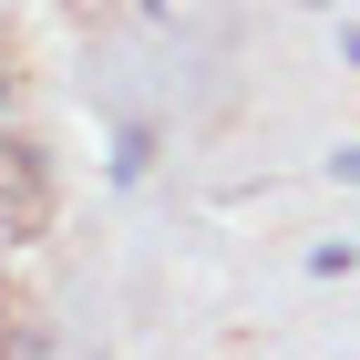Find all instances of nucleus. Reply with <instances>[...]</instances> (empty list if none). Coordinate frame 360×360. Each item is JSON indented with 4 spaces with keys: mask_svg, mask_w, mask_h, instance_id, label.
Masks as SVG:
<instances>
[{
    "mask_svg": "<svg viewBox=\"0 0 360 360\" xmlns=\"http://www.w3.org/2000/svg\"><path fill=\"white\" fill-rule=\"evenodd\" d=\"M52 226V175L41 144H0V237H41Z\"/></svg>",
    "mask_w": 360,
    "mask_h": 360,
    "instance_id": "1",
    "label": "nucleus"
},
{
    "mask_svg": "<svg viewBox=\"0 0 360 360\" xmlns=\"http://www.w3.org/2000/svg\"><path fill=\"white\" fill-rule=\"evenodd\" d=\"M0 103H11V41H0Z\"/></svg>",
    "mask_w": 360,
    "mask_h": 360,
    "instance_id": "5",
    "label": "nucleus"
},
{
    "mask_svg": "<svg viewBox=\"0 0 360 360\" xmlns=\"http://www.w3.org/2000/svg\"><path fill=\"white\" fill-rule=\"evenodd\" d=\"M330 175H340V186H360V144H340V155H330Z\"/></svg>",
    "mask_w": 360,
    "mask_h": 360,
    "instance_id": "4",
    "label": "nucleus"
},
{
    "mask_svg": "<svg viewBox=\"0 0 360 360\" xmlns=\"http://www.w3.org/2000/svg\"><path fill=\"white\" fill-rule=\"evenodd\" d=\"M309 268H319V278H350V268H360V248H350V237H330V248H309Z\"/></svg>",
    "mask_w": 360,
    "mask_h": 360,
    "instance_id": "3",
    "label": "nucleus"
},
{
    "mask_svg": "<svg viewBox=\"0 0 360 360\" xmlns=\"http://www.w3.org/2000/svg\"><path fill=\"white\" fill-rule=\"evenodd\" d=\"M144 155H155V134H144V124H124V134H113V175L134 186V175H144Z\"/></svg>",
    "mask_w": 360,
    "mask_h": 360,
    "instance_id": "2",
    "label": "nucleus"
}]
</instances>
